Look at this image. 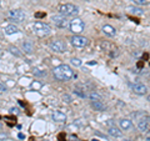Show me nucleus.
Wrapping results in <instances>:
<instances>
[{
  "instance_id": "nucleus-1",
  "label": "nucleus",
  "mask_w": 150,
  "mask_h": 141,
  "mask_svg": "<svg viewBox=\"0 0 150 141\" xmlns=\"http://www.w3.org/2000/svg\"><path fill=\"white\" fill-rule=\"evenodd\" d=\"M53 75L58 81H69V80H71L75 76L73 69L67 64H62L59 66L54 68Z\"/></svg>"
},
{
  "instance_id": "nucleus-21",
  "label": "nucleus",
  "mask_w": 150,
  "mask_h": 141,
  "mask_svg": "<svg viewBox=\"0 0 150 141\" xmlns=\"http://www.w3.org/2000/svg\"><path fill=\"white\" fill-rule=\"evenodd\" d=\"M9 51H10L13 55H15L16 58H20L21 56V53L19 51V49L16 48V46H10V48H9Z\"/></svg>"
},
{
  "instance_id": "nucleus-15",
  "label": "nucleus",
  "mask_w": 150,
  "mask_h": 141,
  "mask_svg": "<svg viewBox=\"0 0 150 141\" xmlns=\"http://www.w3.org/2000/svg\"><path fill=\"white\" fill-rule=\"evenodd\" d=\"M23 51H24L25 54H33L34 53V45H33V43H30V41H23Z\"/></svg>"
},
{
  "instance_id": "nucleus-5",
  "label": "nucleus",
  "mask_w": 150,
  "mask_h": 141,
  "mask_svg": "<svg viewBox=\"0 0 150 141\" xmlns=\"http://www.w3.org/2000/svg\"><path fill=\"white\" fill-rule=\"evenodd\" d=\"M8 18H9V20H11V21H15V23H23L25 20V13L20 10V9H13V10H10L8 13Z\"/></svg>"
},
{
  "instance_id": "nucleus-18",
  "label": "nucleus",
  "mask_w": 150,
  "mask_h": 141,
  "mask_svg": "<svg viewBox=\"0 0 150 141\" xmlns=\"http://www.w3.org/2000/svg\"><path fill=\"white\" fill-rule=\"evenodd\" d=\"M4 31H5L6 35H14V34H16V32L19 31V27L16 25H14V24H10V25L5 26Z\"/></svg>"
},
{
  "instance_id": "nucleus-25",
  "label": "nucleus",
  "mask_w": 150,
  "mask_h": 141,
  "mask_svg": "<svg viewBox=\"0 0 150 141\" xmlns=\"http://www.w3.org/2000/svg\"><path fill=\"white\" fill-rule=\"evenodd\" d=\"M100 46L103 48V50H108V48L110 46V44H109V43H106V41H105V43H104V41H101V43H100Z\"/></svg>"
},
{
  "instance_id": "nucleus-12",
  "label": "nucleus",
  "mask_w": 150,
  "mask_h": 141,
  "mask_svg": "<svg viewBox=\"0 0 150 141\" xmlns=\"http://www.w3.org/2000/svg\"><path fill=\"white\" fill-rule=\"evenodd\" d=\"M51 119H53L55 123H65L67 121V115L64 114L62 111H54L53 114H51Z\"/></svg>"
},
{
  "instance_id": "nucleus-22",
  "label": "nucleus",
  "mask_w": 150,
  "mask_h": 141,
  "mask_svg": "<svg viewBox=\"0 0 150 141\" xmlns=\"http://www.w3.org/2000/svg\"><path fill=\"white\" fill-rule=\"evenodd\" d=\"M70 64H71L73 66H80V65H81L83 63H81V60H80V59H78V58H73L71 60H70Z\"/></svg>"
},
{
  "instance_id": "nucleus-8",
  "label": "nucleus",
  "mask_w": 150,
  "mask_h": 141,
  "mask_svg": "<svg viewBox=\"0 0 150 141\" xmlns=\"http://www.w3.org/2000/svg\"><path fill=\"white\" fill-rule=\"evenodd\" d=\"M53 23L59 29H68V27H70V21L67 19V16L62 15V14L53 16Z\"/></svg>"
},
{
  "instance_id": "nucleus-29",
  "label": "nucleus",
  "mask_w": 150,
  "mask_h": 141,
  "mask_svg": "<svg viewBox=\"0 0 150 141\" xmlns=\"http://www.w3.org/2000/svg\"><path fill=\"white\" fill-rule=\"evenodd\" d=\"M19 109H16V107H13V109H10V112H11V114H18V111Z\"/></svg>"
},
{
  "instance_id": "nucleus-27",
  "label": "nucleus",
  "mask_w": 150,
  "mask_h": 141,
  "mask_svg": "<svg viewBox=\"0 0 150 141\" xmlns=\"http://www.w3.org/2000/svg\"><path fill=\"white\" fill-rule=\"evenodd\" d=\"M63 100H64V101H67V102H69V104H70V102H71V97H70L69 95H64V96H63Z\"/></svg>"
},
{
  "instance_id": "nucleus-14",
  "label": "nucleus",
  "mask_w": 150,
  "mask_h": 141,
  "mask_svg": "<svg viewBox=\"0 0 150 141\" xmlns=\"http://www.w3.org/2000/svg\"><path fill=\"white\" fill-rule=\"evenodd\" d=\"M119 126H120L121 130L128 131V130H130L131 128H133V123H131V120H129V119H120L119 120Z\"/></svg>"
},
{
  "instance_id": "nucleus-13",
  "label": "nucleus",
  "mask_w": 150,
  "mask_h": 141,
  "mask_svg": "<svg viewBox=\"0 0 150 141\" xmlns=\"http://www.w3.org/2000/svg\"><path fill=\"white\" fill-rule=\"evenodd\" d=\"M108 134H109L110 136H112V137H121V136H123V133H121V129L116 128L115 125L109 126V128H108Z\"/></svg>"
},
{
  "instance_id": "nucleus-9",
  "label": "nucleus",
  "mask_w": 150,
  "mask_h": 141,
  "mask_svg": "<svg viewBox=\"0 0 150 141\" xmlns=\"http://www.w3.org/2000/svg\"><path fill=\"white\" fill-rule=\"evenodd\" d=\"M101 31H103V34L106 35V36H109V37H114L116 35V29L114 26H111L109 24H105V25H103L101 27Z\"/></svg>"
},
{
  "instance_id": "nucleus-19",
  "label": "nucleus",
  "mask_w": 150,
  "mask_h": 141,
  "mask_svg": "<svg viewBox=\"0 0 150 141\" xmlns=\"http://www.w3.org/2000/svg\"><path fill=\"white\" fill-rule=\"evenodd\" d=\"M88 97H89V100L90 101H103V97L99 92H96V91H90L88 94Z\"/></svg>"
},
{
  "instance_id": "nucleus-7",
  "label": "nucleus",
  "mask_w": 150,
  "mask_h": 141,
  "mask_svg": "<svg viewBox=\"0 0 150 141\" xmlns=\"http://www.w3.org/2000/svg\"><path fill=\"white\" fill-rule=\"evenodd\" d=\"M49 48L51 51H54V53H58V54H63L67 51V44H65V41L63 40H53L51 43L49 44Z\"/></svg>"
},
{
  "instance_id": "nucleus-4",
  "label": "nucleus",
  "mask_w": 150,
  "mask_h": 141,
  "mask_svg": "<svg viewBox=\"0 0 150 141\" xmlns=\"http://www.w3.org/2000/svg\"><path fill=\"white\" fill-rule=\"evenodd\" d=\"M84 27H85V24H84V21L80 18H74L73 20H70V27L69 29L74 35H80L84 31Z\"/></svg>"
},
{
  "instance_id": "nucleus-6",
  "label": "nucleus",
  "mask_w": 150,
  "mask_h": 141,
  "mask_svg": "<svg viewBox=\"0 0 150 141\" xmlns=\"http://www.w3.org/2000/svg\"><path fill=\"white\" fill-rule=\"evenodd\" d=\"M69 40H70V44L74 48H85V46L89 45V40L85 36H81V35H73Z\"/></svg>"
},
{
  "instance_id": "nucleus-3",
  "label": "nucleus",
  "mask_w": 150,
  "mask_h": 141,
  "mask_svg": "<svg viewBox=\"0 0 150 141\" xmlns=\"http://www.w3.org/2000/svg\"><path fill=\"white\" fill-rule=\"evenodd\" d=\"M59 13L64 16H76L79 14V8L74 5V4L67 3L59 6Z\"/></svg>"
},
{
  "instance_id": "nucleus-23",
  "label": "nucleus",
  "mask_w": 150,
  "mask_h": 141,
  "mask_svg": "<svg viewBox=\"0 0 150 141\" xmlns=\"http://www.w3.org/2000/svg\"><path fill=\"white\" fill-rule=\"evenodd\" d=\"M131 1L138 6H142V5H145V4H146V0H131Z\"/></svg>"
},
{
  "instance_id": "nucleus-10",
  "label": "nucleus",
  "mask_w": 150,
  "mask_h": 141,
  "mask_svg": "<svg viewBox=\"0 0 150 141\" xmlns=\"http://www.w3.org/2000/svg\"><path fill=\"white\" fill-rule=\"evenodd\" d=\"M149 124H150V117L149 116L143 117V119H140L139 123H138V129L142 131V133H145V131L149 130Z\"/></svg>"
},
{
  "instance_id": "nucleus-31",
  "label": "nucleus",
  "mask_w": 150,
  "mask_h": 141,
  "mask_svg": "<svg viewBox=\"0 0 150 141\" xmlns=\"http://www.w3.org/2000/svg\"><path fill=\"white\" fill-rule=\"evenodd\" d=\"M146 100H148V101H149V102H150V94H149V95H148V96H146Z\"/></svg>"
},
{
  "instance_id": "nucleus-30",
  "label": "nucleus",
  "mask_w": 150,
  "mask_h": 141,
  "mask_svg": "<svg viewBox=\"0 0 150 141\" xmlns=\"http://www.w3.org/2000/svg\"><path fill=\"white\" fill-rule=\"evenodd\" d=\"M36 16L38 18H41V16H44V14H36Z\"/></svg>"
},
{
  "instance_id": "nucleus-2",
  "label": "nucleus",
  "mask_w": 150,
  "mask_h": 141,
  "mask_svg": "<svg viewBox=\"0 0 150 141\" xmlns=\"http://www.w3.org/2000/svg\"><path fill=\"white\" fill-rule=\"evenodd\" d=\"M33 31H34L38 36H45V35L50 34L51 27L49 24H45L43 21H35L34 24H33Z\"/></svg>"
},
{
  "instance_id": "nucleus-26",
  "label": "nucleus",
  "mask_w": 150,
  "mask_h": 141,
  "mask_svg": "<svg viewBox=\"0 0 150 141\" xmlns=\"http://www.w3.org/2000/svg\"><path fill=\"white\" fill-rule=\"evenodd\" d=\"M0 89H1V90H0L1 92H5L6 91V85H5V82H4V81L0 82Z\"/></svg>"
},
{
  "instance_id": "nucleus-11",
  "label": "nucleus",
  "mask_w": 150,
  "mask_h": 141,
  "mask_svg": "<svg viewBox=\"0 0 150 141\" xmlns=\"http://www.w3.org/2000/svg\"><path fill=\"white\" fill-rule=\"evenodd\" d=\"M133 91L137 94V95H145L148 92V87L144 85V84H140V82H137L133 85Z\"/></svg>"
},
{
  "instance_id": "nucleus-33",
  "label": "nucleus",
  "mask_w": 150,
  "mask_h": 141,
  "mask_svg": "<svg viewBox=\"0 0 150 141\" xmlns=\"http://www.w3.org/2000/svg\"><path fill=\"white\" fill-rule=\"evenodd\" d=\"M83 1H90V0H83Z\"/></svg>"
},
{
  "instance_id": "nucleus-16",
  "label": "nucleus",
  "mask_w": 150,
  "mask_h": 141,
  "mask_svg": "<svg viewBox=\"0 0 150 141\" xmlns=\"http://www.w3.org/2000/svg\"><path fill=\"white\" fill-rule=\"evenodd\" d=\"M91 107L96 111H106V105L103 101H91Z\"/></svg>"
},
{
  "instance_id": "nucleus-20",
  "label": "nucleus",
  "mask_w": 150,
  "mask_h": 141,
  "mask_svg": "<svg viewBox=\"0 0 150 141\" xmlns=\"http://www.w3.org/2000/svg\"><path fill=\"white\" fill-rule=\"evenodd\" d=\"M74 94L75 95H78L79 97H81V99H85L88 95L85 94V90H81V89H79V87H75L74 89Z\"/></svg>"
},
{
  "instance_id": "nucleus-24",
  "label": "nucleus",
  "mask_w": 150,
  "mask_h": 141,
  "mask_svg": "<svg viewBox=\"0 0 150 141\" xmlns=\"http://www.w3.org/2000/svg\"><path fill=\"white\" fill-rule=\"evenodd\" d=\"M34 75L35 76H44V75H46V71H40V69H35Z\"/></svg>"
},
{
  "instance_id": "nucleus-17",
  "label": "nucleus",
  "mask_w": 150,
  "mask_h": 141,
  "mask_svg": "<svg viewBox=\"0 0 150 141\" xmlns=\"http://www.w3.org/2000/svg\"><path fill=\"white\" fill-rule=\"evenodd\" d=\"M128 11H129L130 14H134V15H139V16H142L143 14H144L143 8L137 6V5H134V6H129V8H128Z\"/></svg>"
},
{
  "instance_id": "nucleus-34",
  "label": "nucleus",
  "mask_w": 150,
  "mask_h": 141,
  "mask_svg": "<svg viewBox=\"0 0 150 141\" xmlns=\"http://www.w3.org/2000/svg\"><path fill=\"white\" fill-rule=\"evenodd\" d=\"M149 135H150V133H149Z\"/></svg>"
},
{
  "instance_id": "nucleus-28",
  "label": "nucleus",
  "mask_w": 150,
  "mask_h": 141,
  "mask_svg": "<svg viewBox=\"0 0 150 141\" xmlns=\"http://www.w3.org/2000/svg\"><path fill=\"white\" fill-rule=\"evenodd\" d=\"M41 85H40V84L39 82H33L31 84V87H34V89H39Z\"/></svg>"
},
{
  "instance_id": "nucleus-32",
  "label": "nucleus",
  "mask_w": 150,
  "mask_h": 141,
  "mask_svg": "<svg viewBox=\"0 0 150 141\" xmlns=\"http://www.w3.org/2000/svg\"><path fill=\"white\" fill-rule=\"evenodd\" d=\"M146 140H148V141H150V135H149V136H148V137H146Z\"/></svg>"
}]
</instances>
